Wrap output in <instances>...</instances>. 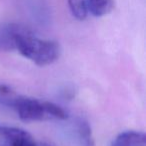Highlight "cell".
Segmentation results:
<instances>
[{"instance_id":"obj_7","label":"cell","mask_w":146,"mask_h":146,"mask_svg":"<svg viewBox=\"0 0 146 146\" xmlns=\"http://www.w3.org/2000/svg\"><path fill=\"white\" fill-rule=\"evenodd\" d=\"M87 11L95 17L107 15L114 9V0H86Z\"/></svg>"},{"instance_id":"obj_4","label":"cell","mask_w":146,"mask_h":146,"mask_svg":"<svg viewBox=\"0 0 146 146\" xmlns=\"http://www.w3.org/2000/svg\"><path fill=\"white\" fill-rule=\"evenodd\" d=\"M0 146H38V143L25 130L0 125Z\"/></svg>"},{"instance_id":"obj_8","label":"cell","mask_w":146,"mask_h":146,"mask_svg":"<svg viewBox=\"0 0 146 146\" xmlns=\"http://www.w3.org/2000/svg\"><path fill=\"white\" fill-rule=\"evenodd\" d=\"M71 13L77 20H84L87 17L88 11L86 0H67Z\"/></svg>"},{"instance_id":"obj_3","label":"cell","mask_w":146,"mask_h":146,"mask_svg":"<svg viewBox=\"0 0 146 146\" xmlns=\"http://www.w3.org/2000/svg\"><path fill=\"white\" fill-rule=\"evenodd\" d=\"M66 136L75 146H94L95 144L91 126L82 117H76L68 122Z\"/></svg>"},{"instance_id":"obj_9","label":"cell","mask_w":146,"mask_h":146,"mask_svg":"<svg viewBox=\"0 0 146 146\" xmlns=\"http://www.w3.org/2000/svg\"><path fill=\"white\" fill-rule=\"evenodd\" d=\"M38 146H52V145H49V144L46 143H38Z\"/></svg>"},{"instance_id":"obj_1","label":"cell","mask_w":146,"mask_h":146,"mask_svg":"<svg viewBox=\"0 0 146 146\" xmlns=\"http://www.w3.org/2000/svg\"><path fill=\"white\" fill-rule=\"evenodd\" d=\"M0 102L13 108L23 121L66 120L67 112L57 104L19 95L8 85H0Z\"/></svg>"},{"instance_id":"obj_5","label":"cell","mask_w":146,"mask_h":146,"mask_svg":"<svg viewBox=\"0 0 146 146\" xmlns=\"http://www.w3.org/2000/svg\"><path fill=\"white\" fill-rule=\"evenodd\" d=\"M22 27L17 23L0 24V51L15 50V39Z\"/></svg>"},{"instance_id":"obj_2","label":"cell","mask_w":146,"mask_h":146,"mask_svg":"<svg viewBox=\"0 0 146 146\" xmlns=\"http://www.w3.org/2000/svg\"><path fill=\"white\" fill-rule=\"evenodd\" d=\"M15 50L38 66L52 64L61 52L57 42L38 38L24 25L15 39Z\"/></svg>"},{"instance_id":"obj_6","label":"cell","mask_w":146,"mask_h":146,"mask_svg":"<svg viewBox=\"0 0 146 146\" xmlns=\"http://www.w3.org/2000/svg\"><path fill=\"white\" fill-rule=\"evenodd\" d=\"M111 146H146V136L139 131L122 132L116 136Z\"/></svg>"}]
</instances>
